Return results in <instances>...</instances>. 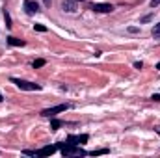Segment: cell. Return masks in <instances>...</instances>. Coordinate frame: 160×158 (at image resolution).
<instances>
[{
	"label": "cell",
	"mask_w": 160,
	"mask_h": 158,
	"mask_svg": "<svg viewBox=\"0 0 160 158\" xmlns=\"http://www.w3.org/2000/svg\"><path fill=\"white\" fill-rule=\"evenodd\" d=\"M58 149L62 151V155L65 158L69 156H88V151H84L80 145H71V143H58Z\"/></svg>",
	"instance_id": "cell-1"
},
{
	"label": "cell",
	"mask_w": 160,
	"mask_h": 158,
	"mask_svg": "<svg viewBox=\"0 0 160 158\" xmlns=\"http://www.w3.org/2000/svg\"><path fill=\"white\" fill-rule=\"evenodd\" d=\"M11 82L19 88V89H22V91H39L41 89V86L39 84H34V82H28V80H21V78H11Z\"/></svg>",
	"instance_id": "cell-2"
},
{
	"label": "cell",
	"mask_w": 160,
	"mask_h": 158,
	"mask_svg": "<svg viewBox=\"0 0 160 158\" xmlns=\"http://www.w3.org/2000/svg\"><path fill=\"white\" fill-rule=\"evenodd\" d=\"M69 108H71V104H58V106H50V108L41 110V115H43V117H56L58 114H62V112H65V110H69Z\"/></svg>",
	"instance_id": "cell-3"
},
{
	"label": "cell",
	"mask_w": 160,
	"mask_h": 158,
	"mask_svg": "<svg viewBox=\"0 0 160 158\" xmlns=\"http://www.w3.org/2000/svg\"><path fill=\"white\" fill-rule=\"evenodd\" d=\"M91 9L97 11V13H112L114 11V6L112 4H106V2H95V4H91Z\"/></svg>",
	"instance_id": "cell-4"
},
{
	"label": "cell",
	"mask_w": 160,
	"mask_h": 158,
	"mask_svg": "<svg viewBox=\"0 0 160 158\" xmlns=\"http://www.w3.org/2000/svg\"><path fill=\"white\" fill-rule=\"evenodd\" d=\"M88 140H89V136H88V134H80V136H73V134H71V136H67V140H65V142H67V143H71V145H82V143H86Z\"/></svg>",
	"instance_id": "cell-5"
},
{
	"label": "cell",
	"mask_w": 160,
	"mask_h": 158,
	"mask_svg": "<svg viewBox=\"0 0 160 158\" xmlns=\"http://www.w3.org/2000/svg\"><path fill=\"white\" fill-rule=\"evenodd\" d=\"M62 9L67 11V13H75L78 9V2L76 0H63L62 2Z\"/></svg>",
	"instance_id": "cell-6"
},
{
	"label": "cell",
	"mask_w": 160,
	"mask_h": 158,
	"mask_svg": "<svg viewBox=\"0 0 160 158\" xmlns=\"http://www.w3.org/2000/svg\"><path fill=\"white\" fill-rule=\"evenodd\" d=\"M56 151H58V145H47V147L37 151V156H52Z\"/></svg>",
	"instance_id": "cell-7"
},
{
	"label": "cell",
	"mask_w": 160,
	"mask_h": 158,
	"mask_svg": "<svg viewBox=\"0 0 160 158\" xmlns=\"http://www.w3.org/2000/svg\"><path fill=\"white\" fill-rule=\"evenodd\" d=\"M24 9L28 13H37L39 11V4L34 2V0H24Z\"/></svg>",
	"instance_id": "cell-8"
},
{
	"label": "cell",
	"mask_w": 160,
	"mask_h": 158,
	"mask_svg": "<svg viewBox=\"0 0 160 158\" xmlns=\"http://www.w3.org/2000/svg\"><path fill=\"white\" fill-rule=\"evenodd\" d=\"M7 45H11V47H24V41L22 39H17V37H7Z\"/></svg>",
	"instance_id": "cell-9"
},
{
	"label": "cell",
	"mask_w": 160,
	"mask_h": 158,
	"mask_svg": "<svg viewBox=\"0 0 160 158\" xmlns=\"http://www.w3.org/2000/svg\"><path fill=\"white\" fill-rule=\"evenodd\" d=\"M62 125H63V123H62L60 119H56V117H50V129H52V130H58Z\"/></svg>",
	"instance_id": "cell-10"
},
{
	"label": "cell",
	"mask_w": 160,
	"mask_h": 158,
	"mask_svg": "<svg viewBox=\"0 0 160 158\" xmlns=\"http://www.w3.org/2000/svg\"><path fill=\"white\" fill-rule=\"evenodd\" d=\"M110 151L108 149H97V151H91V153H88V155H91V156H101V155H108Z\"/></svg>",
	"instance_id": "cell-11"
},
{
	"label": "cell",
	"mask_w": 160,
	"mask_h": 158,
	"mask_svg": "<svg viewBox=\"0 0 160 158\" xmlns=\"http://www.w3.org/2000/svg\"><path fill=\"white\" fill-rule=\"evenodd\" d=\"M4 20H6V26L7 28H11L13 24H11V17H9V13H7V9H4Z\"/></svg>",
	"instance_id": "cell-12"
},
{
	"label": "cell",
	"mask_w": 160,
	"mask_h": 158,
	"mask_svg": "<svg viewBox=\"0 0 160 158\" xmlns=\"http://www.w3.org/2000/svg\"><path fill=\"white\" fill-rule=\"evenodd\" d=\"M45 63H47V61H45V60H35V61H34V63H32V67H34V69H39V67H43V65H45Z\"/></svg>",
	"instance_id": "cell-13"
},
{
	"label": "cell",
	"mask_w": 160,
	"mask_h": 158,
	"mask_svg": "<svg viewBox=\"0 0 160 158\" xmlns=\"http://www.w3.org/2000/svg\"><path fill=\"white\" fill-rule=\"evenodd\" d=\"M153 35H155V37H160V22L153 26Z\"/></svg>",
	"instance_id": "cell-14"
},
{
	"label": "cell",
	"mask_w": 160,
	"mask_h": 158,
	"mask_svg": "<svg viewBox=\"0 0 160 158\" xmlns=\"http://www.w3.org/2000/svg\"><path fill=\"white\" fill-rule=\"evenodd\" d=\"M34 30H35V32H47V26H43V24H34Z\"/></svg>",
	"instance_id": "cell-15"
},
{
	"label": "cell",
	"mask_w": 160,
	"mask_h": 158,
	"mask_svg": "<svg viewBox=\"0 0 160 158\" xmlns=\"http://www.w3.org/2000/svg\"><path fill=\"white\" fill-rule=\"evenodd\" d=\"M22 155H26V156H37V151H30V149H24V151H22Z\"/></svg>",
	"instance_id": "cell-16"
},
{
	"label": "cell",
	"mask_w": 160,
	"mask_h": 158,
	"mask_svg": "<svg viewBox=\"0 0 160 158\" xmlns=\"http://www.w3.org/2000/svg\"><path fill=\"white\" fill-rule=\"evenodd\" d=\"M151 19H153V15H145V17H142V20H140V22L144 24V22H149Z\"/></svg>",
	"instance_id": "cell-17"
},
{
	"label": "cell",
	"mask_w": 160,
	"mask_h": 158,
	"mask_svg": "<svg viewBox=\"0 0 160 158\" xmlns=\"http://www.w3.org/2000/svg\"><path fill=\"white\" fill-rule=\"evenodd\" d=\"M129 32H130V34H138V32H140V28H136V26H130V28H129Z\"/></svg>",
	"instance_id": "cell-18"
},
{
	"label": "cell",
	"mask_w": 160,
	"mask_h": 158,
	"mask_svg": "<svg viewBox=\"0 0 160 158\" xmlns=\"http://www.w3.org/2000/svg\"><path fill=\"white\" fill-rule=\"evenodd\" d=\"M151 99H153V101H157V102H160V93H155Z\"/></svg>",
	"instance_id": "cell-19"
},
{
	"label": "cell",
	"mask_w": 160,
	"mask_h": 158,
	"mask_svg": "<svg viewBox=\"0 0 160 158\" xmlns=\"http://www.w3.org/2000/svg\"><path fill=\"white\" fill-rule=\"evenodd\" d=\"M142 67H144V63H142V61H136V63H134V69H142Z\"/></svg>",
	"instance_id": "cell-20"
},
{
	"label": "cell",
	"mask_w": 160,
	"mask_h": 158,
	"mask_svg": "<svg viewBox=\"0 0 160 158\" xmlns=\"http://www.w3.org/2000/svg\"><path fill=\"white\" fill-rule=\"evenodd\" d=\"M43 4H45L47 7H50V0H43Z\"/></svg>",
	"instance_id": "cell-21"
},
{
	"label": "cell",
	"mask_w": 160,
	"mask_h": 158,
	"mask_svg": "<svg viewBox=\"0 0 160 158\" xmlns=\"http://www.w3.org/2000/svg\"><path fill=\"white\" fill-rule=\"evenodd\" d=\"M157 69H158V71H160V61H158V63H157Z\"/></svg>",
	"instance_id": "cell-22"
},
{
	"label": "cell",
	"mask_w": 160,
	"mask_h": 158,
	"mask_svg": "<svg viewBox=\"0 0 160 158\" xmlns=\"http://www.w3.org/2000/svg\"><path fill=\"white\" fill-rule=\"evenodd\" d=\"M0 102H2V95H0Z\"/></svg>",
	"instance_id": "cell-23"
},
{
	"label": "cell",
	"mask_w": 160,
	"mask_h": 158,
	"mask_svg": "<svg viewBox=\"0 0 160 158\" xmlns=\"http://www.w3.org/2000/svg\"><path fill=\"white\" fill-rule=\"evenodd\" d=\"M76 2H78V0H76ZM80 2H86V0H80Z\"/></svg>",
	"instance_id": "cell-24"
},
{
	"label": "cell",
	"mask_w": 160,
	"mask_h": 158,
	"mask_svg": "<svg viewBox=\"0 0 160 158\" xmlns=\"http://www.w3.org/2000/svg\"><path fill=\"white\" fill-rule=\"evenodd\" d=\"M158 134H160V129H158Z\"/></svg>",
	"instance_id": "cell-25"
}]
</instances>
